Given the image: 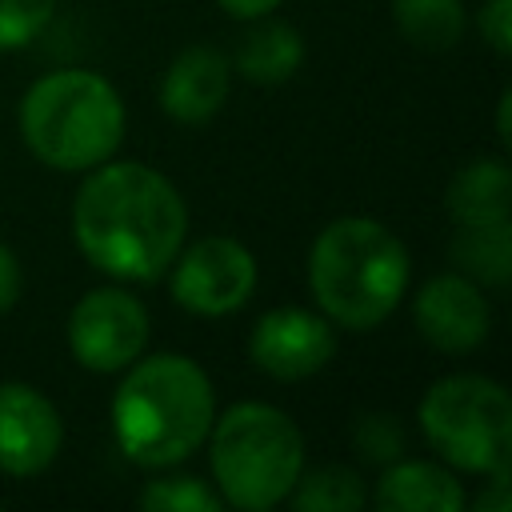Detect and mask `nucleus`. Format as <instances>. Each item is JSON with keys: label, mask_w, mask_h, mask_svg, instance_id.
Returning <instances> with one entry per match:
<instances>
[{"label": "nucleus", "mask_w": 512, "mask_h": 512, "mask_svg": "<svg viewBox=\"0 0 512 512\" xmlns=\"http://www.w3.org/2000/svg\"><path fill=\"white\" fill-rule=\"evenodd\" d=\"M84 260L116 280H156L184 248L188 208L168 176L148 164H96L72 204Z\"/></svg>", "instance_id": "1"}, {"label": "nucleus", "mask_w": 512, "mask_h": 512, "mask_svg": "<svg viewBox=\"0 0 512 512\" xmlns=\"http://www.w3.org/2000/svg\"><path fill=\"white\" fill-rule=\"evenodd\" d=\"M216 420V392L200 364L176 352L136 356L112 396V432L140 468L188 460Z\"/></svg>", "instance_id": "2"}, {"label": "nucleus", "mask_w": 512, "mask_h": 512, "mask_svg": "<svg viewBox=\"0 0 512 512\" xmlns=\"http://www.w3.org/2000/svg\"><path fill=\"white\" fill-rule=\"evenodd\" d=\"M412 264L392 228L372 216L332 220L308 252V288L320 312L352 332H368L392 316L408 288Z\"/></svg>", "instance_id": "3"}, {"label": "nucleus", "mask_w": 512, "mask_h": 512, "mask_svg": "<svg viewBox=\"0 0 512 512\" xmlns=\"http://www.w3.org/2000/svg\"><path fill=\"white\" fill-rule=\"evenodd\" d=\"M20 136L36 160L60 172H88L124 140V100L84 68L40 76L20 100Z\"/></svg>", "instance_id": "4"}, {"label": "nucleus", "mask_w": 512, "mask_h": 512, "mask_svg": "<svg viewBox=\"0 0 512 512\" xmlns=\"http://www.w3.org/2000/svg\"><path fill=\"white\" fill-rule=\"evenodd\" d=\"M204 440L220 500L244 512L276 508L304 472V436L296 420L264 400L232 404L212 420Z\"/></svg>", "instance_id": "5"}, {"label": "nucleus", "mask_w": 512, "mask_h": 512, "mask_svg": "<svg viewBox=\"0 0 512 512\" xmlns=\"http://www.w3.org/2000/svg\"><path fill=\"white\" fill-rule=\"evenodd\" d=\"M428 444L460 472H496L508 464L512 404L488 376H444L420 400Z\"/></svg>", "instance_id": "6"}, {"label": "nucleus", "mask_w": 512, "mask_h": 512, "mask_svg": "<svg viewBox=\"0 0 512 512\" xmlns=\"http://www.w3.org/2000/svg\"><path fill=\"white\" fill-rule=\"evenodd\" d=\"M148 344V312L128 288H92L68 316V348L88 372H120Z\"/></svg>", "instance_id": "7"}, {"label": "nucleus", "mask_w": 512, "mask_h": 512, "mask_svg": "<svg viewBox=\"0 0 512 512\" xmlns=\"http://www.w3.org/2000/svg\"><path fill=\"white\" fill-rule=\"evenodd\" d=\"M256 288V256L232 236H204L176 252L172 296L196 316H228L248 304Z\"/></svg>", "instance_id": "8"}, {"label": "nucleus", "mask_w": 512, "mask_h": 512, "mask_svg": "<svg viewBox=\"0 0 512 512\" xmlns=\"http://www.w3.org/2000/svg\"><path fill=\"white\" fill-rule=\"evenodd\" d=\"M336 352V332L320 312L308 308H272L256 320L248 336V356L260 372L276 380H304L320 372Z\"/></svg>", "instance_id": "9"}, {"label": "nucleus", "mask_w": 512, "mask_h": 512, "mask_svg": "<svg viewBox=\"0 0 512 512\" xmlns=\"http://www.w3.org/2000/svg\"><path fill=\"white\" fill-rule=\"evenodd\" d=\"M416 328L420 336L448 356H468L488 340L492 308L480 292V284L464 272H440L416 292Z\"/></svg>", "instance_id": "10"}, {"label": "nucleus", "mask_w": 512, "mask_h": 512, "mask_svg": "<svg viewBox=\"0 0 512 512\" xmlns=\"http://www.w3.org/2000/svg\"><path fill=\"white\" fill-rule=\"evenodd\" d=\"M64 440L60 412L32 384H0V472L36 476L44 472Z\"/></svg>", "instance_id": "11"}, {"label": "nucleus", "mask_w": 512, "mask_h": 512, "mask_svg": "<svg viewBox=\"0 0 512 512\" xmlns=\"http://www.w3.org/2000/svg\"><path fill=\"white\" fill-rule=\"evenodd\" d=\"M224 100H228V60L208 44L184 48L160 80V108L176 124H204L224 108Z\"/></svg>", "instance_id": "12"}, {"label": "nucleus", "mask_w": 512, "mask_h": 512, "mask_svg": "<svg viewBox=\"0 0 512 512\" xmlns=\"http://www.w3.org/2000/svg\"><path fill=\"white\" fill-rule=\"evenodd\" d=\"M380 512H460L464 488L460 480L428 460H392L372 492Z\"/></svg>", "instance_id": "13"}, {"label": "nucleus", "mask_w": 512, "mask_h": 512, "mask_svg": "<svg viewBox=\"0 0 512 512\" xmlns=\"http://www.w3.org/2000/svg\"><path fill=\"white\" fill-rule=\"evenodd\" d=\"M444 204H448V216L456 224L508 220V204H512V172H508V164L504 160H472L448 184Z\"/></svg>", "instance_id": "14"}, {"label": "nucleus", "mask_w": 512, "mask_h": 512, "mask_svg": "<svg viewBox=\"0 0 512 512\" xmlns=\"http://www.w3.org/2000/svg\"><path fill=\"white\" fill-rule=\"evenodd\" d=\"M452 260L476 284L504 288L508 276H512V232H508V220L456 224V232H452Z\"/></svg>", "instance_id": "15"}, {"label": "nucleus", "mask_w": 512, "mask_h": 512, "mask_svg": "<svg viewBox=\"0 0 512 512\" xmlns=\"http://www.w3.org/2000/svg\"><path fill=\"white\" fill-rule=\"evenodd\" d=\"M300 64H304V40L292 24H256L236 48L240 76L256 84H280Z\"/></svg>", "instance_id": "16"}, {"label": "nucleus", "mask_w": 512, "mask_h": 512, "mask_svg": "<svg viewBox=\"0 0 512 512\" xmlns=\"http://www.w3.org/2000/svg\"><path fill=\"white\" fill-rule=\"evenodd\" d=\"M392 20L408 44L428 52H444L464 36L460 0H392Z\"/></svg>", "instance_id": "17"}, {"label": "nucleus", "mask_w": 512, "mask_h": 512, "mask_svg": "<svg viewBox=\"0 0 512 512\" xmlns=\"http://www.w3.org/2000/svg\"><path fill=\"white\" fill-rule=\"evenodd\" d=\"M288 496L300 512H356L368 504L364 480L344 464H324V468L300 472Z\"/></svg>", "instance_id": "18"}, {"label": "nucleus", "mask_w": 512, "mask_h": 512, "mask_svg": "<svg viewBox=\"0 0 512 512\" xmlns=\"http://www.w3.org/2000/svg\"><path fill=\"white\" fill-rule=\"evenodd\" d=\"M140 508H148V512H216L220 492H212L196 476H164V480L144 484Z\"/></svg>", "instance_id": "19"}, {"label": "nucleus", "mask_w": 512, "mask_h": 512, "mask_svg": "<svg viewBox=\"0 0 512 512\" xmlns=\"http://www.w3.org/2000/svg\"><path fill=\"white\" fill-rule=\"evenodd\" d=\"M352 444H356V452L364 460L392 464L404 452V428H400V420L392 412H364L352 424Z\"/></svg>", "instance_id": "20"}, {"label": "nucleus", "mask_w": 512, "mask_h": 512, "mask_svg": "<svg viewBox=\"0 0 512 512\" xmlns=\"http://www.w3.org/2000/svg\"><path fill=\"white\" fill-rule=\"evenodd\" d=\"M56 12V0H0V48L32 44Z\"/></svg>", "instance_id": "21"}, {"label": "nucleus", "mask_w": 512, "mask_h": 512, "mask_svg": "<svg viewBox=\"0 0 512 512\" xmlns=\"http://www.w3.org/2000/svg\"><path fill=\"white\" fill-rule=\"evenodd\" d=\"M480 36L492 44L496 56L512 52V0H484V8H480Z\"/></svg>", "instance_id": "22"}, {"label": "nucleus", "mask_w": 512, "mask_h": 512, "mask_svg": "<svg viewBox=\"0 0 512 512\" xmlns=\"http://www.w3.org/2000/svg\"><path fill=\"white\" fill-rule=\"evenodd\" d=\"M16 296H20V260L8 244H0V316L16 304Z\"/></svg>", "instance_id": "23"}, {"label": "nucleus", "mask_w": 512, "mask_h": 512, "mask_svg": "<svg viewBox=\"0 0 512 512\" xmlns=\"http://www.w3.org/2000/svg\"><path fill=\"white\" fill-rule=\"evenodd\" d=\"M476 512H508V464L488 472V492L476 496Z\"/></svg>", "instance_id": "24"}, {"label": "nucleus", "mask_w": 512, "mask_h": 512, "mask_svg": "<svg viewBox=\"0 0 512 512\" xmlns=\"http://www.w3.org/2000/svg\"><path fill=\"white\" fill-rule=\"evenodd\" d=\"M228 16H236V20H260V16H268V12H276V4L280 0H216Z\"/></svg>", "instance_id": "25"}, {"label": "nucleus", "mask_w": 512, "mask_h": 512, "mask_svg": "<svg viewBox=\"0 0 512 512\" xmlns=\"http://www.w3.org/2000/svg\"><path fill=\"white\" fill-rule=\"evenodd\" d=\"M496 132H500V140L508 144V92L500 96V116H496Z\"/></svg>", "instance_id": "26"}]
</instances>
